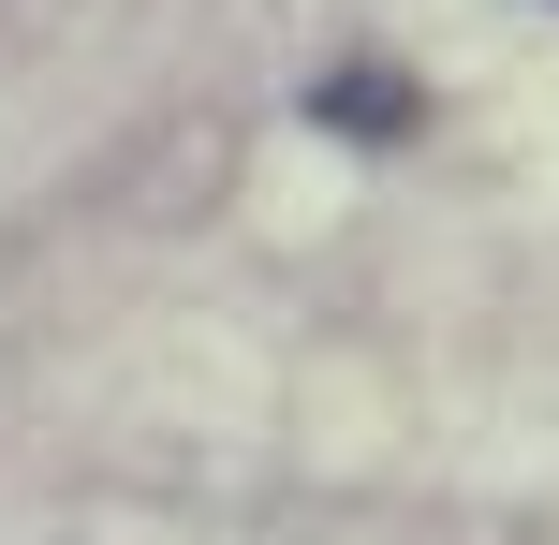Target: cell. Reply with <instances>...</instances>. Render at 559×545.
Listing matches in <instances>:
<instances>
[{"label": "cell", "instance_id": "1", "mask_svg": "<svg viewBox=\"0 0 559 545\" xmlns=\"http://www.w3.org/2000/svg\"><path fill=\"white\" fill-rule=\"evenodd\" d=\"M413 88H397V74H368V59H354V74H324V133H368V147H397V133H413Z\"/></svg>", "mask_w": 559, "mask_h": 545}]
</instances>
